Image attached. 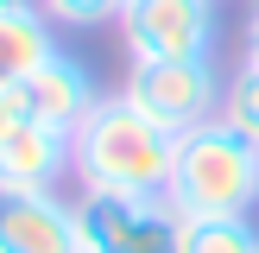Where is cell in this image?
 Here are the masks:
<instances>
[{
	"instance_id": "1",
	"label": "cell",
	"mask_w": 259,
	"mask_h": 253,
	"mask_svg": "<svg viewBox=\"0 0 259 253\" xmlns=\"http://www.w3.org/2000/svg\"><path fill=\"white\" fill-rule=\"evenodd\" d=\"M76 146V184L108 196H164L177 164V133L133 108L126 95H101L89 120L70 133Z\"/></svg>"
},
{
	"instance_id": "2",
	"label": "cell",
	"mask_w": 259,
	"mask_h": 253,
	"mask_svg": "<svg viewBox=\"0 0 259 253\" xmlns=\"http://www.w3.org/2000/svg\"><path fill=\"white\" fill-rule=\"evenodd\" d=\"M164 202H171L184 222H209V215H253L259 202V146L247 133L215 114L196 133L177 139V164L171 184H164Z\"/></svg>"
},
{
	"instance_id": "3",
	"label": "cell",
	"mask_w": 259,
	"mask_h": 253,
	"mask_svg": "<svg viewBox=\"0 0 259 253\" xmlns=\"http://www.w3.org/2000/svg\"><path fill=\"white\" fill-rule=\"evenodd\" d=\"M184 215L164 196H76V253H177Z\"/></svg>"
},
{
	"instance_id": "4",
	"label": "cell",
	"mask_w": 259,
	"mask_h": 253,
	"mask_svg": "<svg viewBox=\"0 0 259 253\" xmlns=\"http://www.w3.org/2000/svg\"><path fill=\"white\" fill-rule=\"evenodd\" d=\"M222 76H215L209 57H184V63H133L120 82V95L133 101L146 120H158L164 133H196L202 120L222 114Z\"/></svg>"
},
{
	"instance_id": "5",
	"label": "cell",
	"mask_w": 259,
	"mask_h": 253,
	"mask_svg": "<svg viewBox=\"0 0 259 253\" xmlns=\"http://www.w3.org/2000/svg\"><path fill=\"white\" fill-rule=\"evenodd\" d=\"M120 38L133 63H184L215 51V0H133L120 7Z\"/></svg>"
},
{
	"instance_id": "6",
	"label": "cell",
	"mask_w": 259,
	"mask_h": 253,
	"mask_svg": "<svg viewBox=\"0 0 259 253\" xmlns=\"http://www.w3.org/2000/svg\"><path fill=\"white\" fill-rule=\"evenodd\" d=\"M0 253H76V202L57 190H0Z\"/></svg>"
},
{
	"instance_id": "7",
	"label": "cell",
	"mask_w": 259,
	"mask_h": 253,
	"mask_svg": "<svg viewBox=\"0 0 259 253\" xmlns=\"http://www.w3.org/2000/svg\"><path fill=\"white\" fill-rule=\"evenodd\" d=\"M19 95H25V114H32V120L63 126V133H76V126L89 120V108L101 101L95 95V76H89L70 51H51V57L19 82Z\"/></svg>"
},
{
	"instance_id": "8",
	"label": "cell",
	"mask_w": 259,
	"mask_h": 253,
	"mask_svg": "<svg viewBox=\"0 0 259 253\" xmlns=\"http://www.w3.org/2000/svg\"><path fill=\"white\" fill-rule=\"evenodd\" d=\"M63 171H76V146H70L63 126L25 120L0 146V190H57Z\"/></svg>"
},
{
	"instance_id": "9",
	"label": "cell",
	"mask_w": 259,
	"mask_h": 253,
	"mask_svg": "<svg viewBox=\"0 0 259 253\" xmlns=\"http://www.w3.org/2000/svg\"><path fill=\"white\" fill-rule=\"evenodd\" d=\"M51 51H57V38H51L45 13H0V82L19 89Z\"/></svg>"
},
{
	"instance_id": "10",
	"label": "cell",
	"mask_w": 259,
	"mask_h": 253,
	"mask_svg": "<svg viewBox=\"0 0 259 253\" xmlns=\"http://www.w3.org/2000/svg\"><path fill=\"white\" fill-rule=\"evenodd\" d=\"M177 253H259V228L247 215H209V222H184Z\"/></svg>"
},
{
	"instance_id": "11",
	"label": "cell",
	"mask_w": 259,
	"mask_h": 253,
	"mask_svg": "<svg viewBox=\"0 0 259 253\" xmlns=\"http://www.w3.org/2000/svg\"><path fill=\"white\" fill-rule=\"evenodd\" d=\"M222 120L259 146V63H240V70L228 76V89H222Z\"/></svg>"
},
{
	"instance_id": "12",
	"label": "cell",
	"mask_w": 259,
	"mask_h": 253,
	"mask_svg": "<svg viewBox=\"0 0 259 253\" xmlns=\"http://www.w3.org/2000/svg\"><path fill=\"white\" fill-rule=\"evenodd\" d=\"M126 0H45V19L57 25H101V19H120Z\"/></svg>"
},
{
	"instance_id": "13",
	"label": "cell",
	"mask_w": 259,
	"mask_h": 253,
	"mask_svg": "<svg viewBox=\"0 0 259 253\" xmlns=\"http://www.w3.org/2000/svg\"><path fill=\"white\" fill-rule=\"evenodd\" d=\"M25 120H32V114H25V95H19L13 82H0V146H7V139L19 133Z\"/></svg>"
},
{
	"instance_id": "14",
	"label": "cell",
	"mask_w": 259,
	"mask_h": 253,
	"mask_svg": "<svg viewBox=\"0 0 259 253\" xmlns=\"http://www.w3.org/2000/svg\"><path fill=\"white\" fill-rule=\"evenodd\" d=\"M247 63H259V7H253V19H247Z\"/></svg>"
},
{
	"instance_id": "15",
	"label": "cell",
	"mask_w": 259,
	"mask_h": 253,
	"mask_svg": "<svg viewBox=\"0 0 259 253\" xmlns=\"http://www.w3.org/2000/svg\"><path fill=\"white\" fill-rule=\"evenodd\" d=\"M0 13H45V0H0Z\"/></svg>"
},
{
	"instance_id": "16",
	"label": "cell",
	"mask_w": 259,
	"mask_h": 253,
	"mask_svg": "<svg viewBox=\"0 0 259 253\" xmlns=\"http://www.w3.org/2000/svg\"><path fill=\"white\" fill-rule=\"evenodd\" d=\"M126 7H133V0H126Z\"/></svg>"
}]
</instances>
